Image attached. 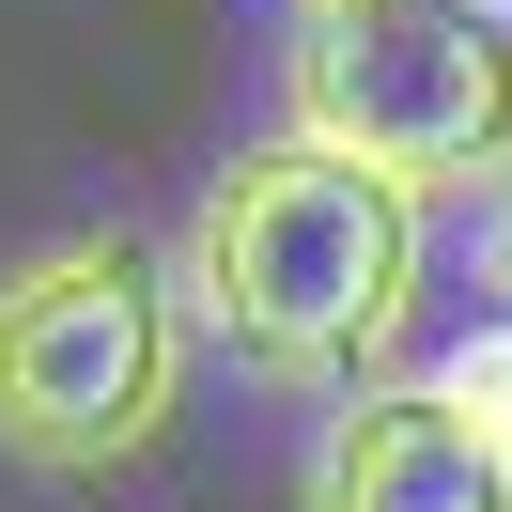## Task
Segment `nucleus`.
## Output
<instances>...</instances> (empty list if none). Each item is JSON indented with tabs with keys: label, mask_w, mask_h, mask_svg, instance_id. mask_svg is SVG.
I'll return each mask as SVG.
<instances>
[{
	"label": "nucleus",
	"mask_w": 512,
	"mask_h": 512,
	"mask_svg": "<svg viewBox=\"0 0 512 512\" xmlns=\"http://www.w3.org/2000/svg\"><path fill=\"white\" fill-rule=\"evenodd\" d=\"M419 202L435 187H404V171H373V156H326V140L280 125V140H249V156L187 202L171 295H187V326L249 388L326 404V388L388 373L404 326H419V264H435V218H419Z\"/></svg>",
	"instance_id": "nucleus-1"
},
{
	"label": "nucleus",
	"mask_w": 512,
	"mask_h": 512,
	"mask_svg": "<svg viewBox=\"0 0 512 512\" xmlns=\"http://www.w3.org/2000/svg\"><path fill=\"white\" fill-rule=\"evenodd\" d=\"M187 295L171 249L109 233H47L0 264V450L32 481H125L187 419Z\"/></svg>",
	"instance_id": "nucleus-2"
},
{
	"label": "nucleus",
	"mask_w": 512,
	"mask_h": 512,
	"mask_svg": "<svg viewBox=\"0 0 512 512\" xmlns=\"http://www.w3.org/2000/svg\"><path fill=\"white\" fill-rule=\"evenodd\" d=\"M280 125L404 171V187H497L512 171V16H481V0H295Z\"/></svg>",
	"instance_id": "nucleus-3"
},
{
	"label": "nucleus",
	"mask_w": 512,
	"mask_h": 512,
	"mask_svg": "<svg viewBox=\"0 0 512 512\" xmlns=\"http://www.w3.org/2000/svg\"><path fill=\"white\" fill-rule=\"evenodd\" d=\"M295 512H512V481L435 404V373H357V388H326V435L295 466Z\"/></svg>",
	"instance_id": "nucleus-4"
},
{
	"label": "nucleus",
	"mask_w": 512,
	"mask_h": 512,
	"mask_svg": "<svg viewBox=\"0 0 512 512\" xmlns=\"http://www.w3.org/2000/svg\"><path fill=\"white\" fill-rule=\"evenodd\" d=\"M435 404L466 419V435L497 450V481H512V311H481L466 342H435Z\"/></svg>",
	"instance_id": "nucleus-5"
},
{
	"label": "nucleus",
	"mask_w": 512,
	"mask_h": 512,
	"mask_svg": "<svg viewBox=\"0 0 512 512\" xmlns=\"http://www.w3.org/2000/svg\"><path fill=\"white\" fill-rule=\"evenodd\" d=\"M466 280H481V311H512V171L481 187V233H466Z\"/></svg>",
	"instance_id": "nucleus-6"
},
{
	"label": "nucleus",
	"mask_w": 512,
	"mask_h": 512,
	"mask_svg": "<svg viewBox=\"0 0 512 512\" xmlns=\"http://www.w3.org/2000/svg\"><path fill=\"white\" fill-rule=\"evenodd\" d=\"M481 16H512V0H481Z\"/></svg>",
	"instance_id": "nucleus-7"
}]
</instances>
